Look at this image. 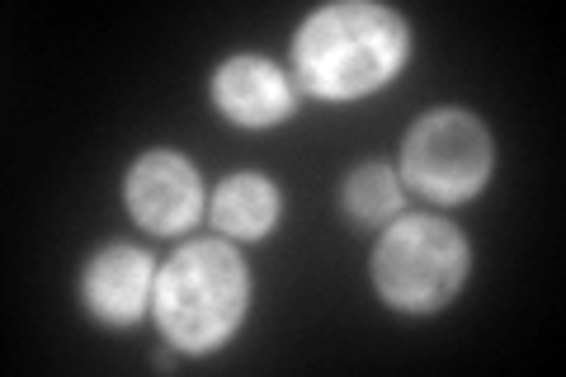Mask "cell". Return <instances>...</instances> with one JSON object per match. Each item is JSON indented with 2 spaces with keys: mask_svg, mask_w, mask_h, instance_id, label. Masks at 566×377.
I'll list each match as a JSON object with an SVG mask.
<instances>
[{
  "mask_svg": "<svg viewBox=\"0 0 566 377\" xmlns=\"http://www.w3.org/2000/svg\"><path fill=\"white\" fill-rule=\"evenodd\" d=\"M411 57V24L392 6L340 0L312 10L293 33V76L307 95L349 104L382 90Z\"/></svg>",
  "mask_w": 566,
  "mask_h": 377,
  "instance_id": "cell-1",
  "label": "cell"
},
{
  "mask_svg": "<svg viewBox=\"0 0 566 377\" xmlns=\"http://www.w3.org/2000/svg\"><path fill=\"white\" fill-rule=\"evenodd\" d=\"M251 312V269L227 237L185 241L156 269L151 316L170 349L203 358L222 349Z\"/></svg>",
  "mask_w": 566,
  "mask_h": 377,
  "instance_id": "cell-2",
  "label": "cell"
},
{
  "mask_svg": "<svg viewBox=\"0 0 566 377\" xmlns=\"http://www.w3.org/2000/svg\"><path fill=\"white\" fill-rule=\"evenodd\" d=\"M374 289L392 312L434 316L463 293L472 274V245L449 218L411 212L392 218L374 245Z\"/></svg>",
  "mask_w": 566,
  "mask_h": 377,
  "instance_id": "cell-3",
  "label": "cell"
},
{
  "mask_svg": "<svg viewBox=\"0 0 566 377\" xmlns=\"http://www.w3.org/2000/svg\"><path fill=\"white\" fill-rule=\"evenodd\" d=\"M495 166L491 133L472 109H430L401 137V185L434 203H468Z\"/></svg>",
  "mask_w": 566,
  "mask_h": 377,
  "instance_id": "cell-4",
  "label": "cell"
},
{
  "mask_svg": "<svg viewBox=\"0 0 566 377\" xmlns=\"http://www.w3.org/2000/svg\"><path fill=\"white\" fill-rule=\"evenodd\" d=\"M123 208H128L133 222L147 227L151 237H185L189 227H199L208 193H203V179L185 151L151 147L123 175Z\"/></svg>",
  "mask_w": 566,
  "mask_h": 377,
  "instance_id": "cell-5",
  "label": "cell"
},
{
  "mask_svg": "<svg viewBox=\"0 0 566 377\" xmlns=\"http://www.w3.org/2000/svg\"><path fill=\"white\" fill-rule=\"evenodd\" d=\"M156 264L147 250L133 241H109L85 260L81 274V302L99 326L109 331H128L142 316L151 312V293H156Z\"/></svg>",
  "mask_w": 566,
  "mask_h": 377,
  "instance_id": "cell-6",
  "label": "cell"
},
{
  "mask_svg": "<svg viewBox=\"0 0 566 377\" xmlns=\"http://www.w3.org/2000/svg\"><path fill=\"white\" fill-rule=\"evenodd\" d=\"M212 109H218L227 123H237L245 133H264L289 123L297 109V90L283 76V66H274L260 52H237L227 57L208 81Z\"/></svg>",
  "mask_w": 566,
  "mask_h": 377,
  "instance_id": "cell-7",
  "label": "cell"
},
{
  "mask_svg": "<svg viewBox=\"0 0 566 377\" xmlns=\"http://www.w3.org/2000/svg\"><path fill=\"white\" fill-rule=\"evenodd\" d=\"M279 212H283L279 185L255 170L227 175L208 199V218L227 241H264L279 227Z\"/></svg>",
  "mask_w": 566,
  "mask_h": 377,
  "instance_id": "cell-8",
  "label": "cell"
},
{
  "mask_svg": "<svg viewBox=\"0 0 566 377\" xmlns=\"http://www.w3.org/2000/svg\"><path fill=\"white\" fill-rule=\"evenodd\" d=\"M401 175L397 166H387V160H364V166H354L340 185V208L349 222L359 227H387L392 218H401Z\"/></svg>",
  "mask_w": 566,
  "mask_h": 377,
  "instance_id": "cell-9",
  "label": "cell"
}]
</instances>
